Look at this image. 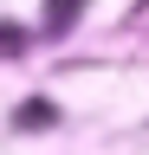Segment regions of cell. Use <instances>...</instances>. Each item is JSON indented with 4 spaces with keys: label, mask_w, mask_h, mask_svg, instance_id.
Wrapping results in <instances>:
<instances>
[{
    "label": "cell",
    "mask_w": 149,
    "mask_h": 155,
    "mask_svg": "<svg viewBox=\"0 0 149 155\" xmlns=\"http://www.w3.org/2000/svg\"><path fill=\"white\" fill-rule=\"evenodd\" d=\"M84 7H91V0H46V13H39V32H52V39H59V32H71Z\"/></svg>",
    "instance_id": "obj_1"
},
{
    "label": "cell",
    "mask_w": 149,
    "mask_h": 155,
    "mask_svg": "<svg viewBox=\"0 0 149 155\" xmlns=\"http://www.w3.org/2000/svg\"><path fill=\"white\" fill-rule=\"evenodd\" d=\"M20 39H26L20 26H0V52H13V45H20Z\"/></svg>",
    "instance_id": "obj_2"
}]
</instances>
